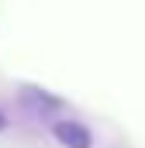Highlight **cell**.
Masks as SVG:
<instances>
[{"label": "cell", "instance_id": "obj_1", "mask_svg": "<svg viewBox=\"0 0 145 148\" xmlns=\"http://www.w3.org/2000/svg\"><path fill=\"white\" fill-rule=\"evenodd\" d=\"M52 134H55L66 148H93V134H90L83 124H76V121H59V124L52 127Z\"/></svg>", "mask_w": 145, "mask_h": 148}, {"label": "cell", "instance_id": "obj_2", "mask_svg": "<svg viewBox=\"0 0 145 148\" xmlns=\"http://www.w3.org/2000/svg\"><path fill=\"white\" fill-rule=\"evenodd\" d=\"M3 124H7V121H3V117H0V127H3Z\"/></svg>", "mask_w": 145, "mask_h": 148}]
</instances>
